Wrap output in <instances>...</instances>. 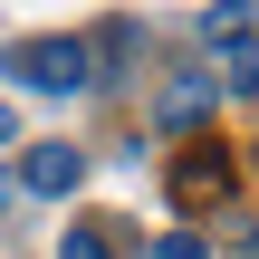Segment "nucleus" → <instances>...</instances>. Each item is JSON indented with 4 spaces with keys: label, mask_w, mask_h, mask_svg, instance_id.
I'll return each mask as SVG.
<instances>
[{
    "label": "nucleus",
    "mask_w": 259,
    "mask_h": 259,
    "mask_svg": "<svg viewBox=\"0 0 259 259\" xmlns=\"http://www.w3.org/2000/svg\"><path fill=\"white\" fill-rule=\"evenodd\" d=\"M10 67H19V87H48V96H77V87H87V77H96V67H87V48H77V38H38V48H19V58H10Z\"/></svg>",
    "instance_id": "obj_1"
},
{
    "label": "nucleus",
    "mask_w": 259,
    "mask_h": 259,
    "mask_svg": "<svg viewBox=\"0 0 259 259\" xmlns=\"http://www.w3.org/2000/svg\"><path fill=\"white\" fill-rule=\"evenodd\" d=\"M19 183H29L38 202H67V192L87 183V154H77V144H29V163H19Z\"/></svg>",
    "instance_id": "obj_2"
},
{
    "label": "nucleus",
    "mask_w": 259,
    "mask_h": 259,
    "mask_svg": "<svg viewBox=\"0 0 259 259\" xmlns=\"http://www.w3.org/2000/svg\"><path fill=\"white\" fill-rule=\"evenodd\" d=\"M211 192H231V154H221V144H183V163H173V202L202 211Z\"/></svg>",
    "instance_id": "obj_3"
},
{
    "label": "nucleus",
    "mask_w": 259,
    "mask_h": 259,
    "mask_svg": "<svg viewBox=\"0 0 259 259\" xmlns=\"http://www.w3.org/2000/svg\"><path fill=\"white\" fill-rule=\"evenodd\" d=\"M211 87H231V96H250V87H259V48H250V38H221V67H211Z\"/></svg>",
    "instance_id": "obj_4"
},
{
    "label": "nucleus",
    "mask_w": 259,
    "mask_h": 259,
    "mask_svg": "<svg viewBox=\"0 0 259 259\" xmlns=\"http://www.w3.org/2000/svg\"><path fill=\"white\" fill-rule=\"evenodd\" d=\"M211 96H221L211 77H192V87H173V96H163V125H192V115H211Z\"/></svg>",
    "instance_id": "obj_5"
},
{
    "label": "nucleus",
    "mask_w": 259,
    "mask_h": 259,
    "mask_svg": "<svg viewBox=\"0 0 259 259\" xmlns=\"http://www.w3.org/2000/svg\"><path fill=\"white\" fill-rule=\"evenodd\" d=\"M58 259H125V250H115V231H96V221H77V231L58 240Z\"/></svg>",
    "instance_id": "obj_6"
},
{
    "label": "nucleus",
    "mask_w": 259,
    "mask_h": 259,
    "mask_svg": "<svg viewBox=\"0 0 259 259\" xmlns=\"http://www.w3.org/2000/svg\"><path fill=\"white\" fill-rule=\"evenodd\" d=\"M154 259H211V250H202V231H173V240H154Z\"/></svg>",
    "instance_id": "obj_7"
},
{
    "label": "nucleus",
    "mask_w": 259,
    "mask_h": 259,
    "mask_svg": "<svg viewBox=\"0 0 259 259\" xmlns=\"http://www.w3.org/2000/svg\"><path fill=\"white\" fill-rule=\"evenodd\" d=\"M0 144H19V115H10V106H0Z\"/></svg>",
    "instance_id": "obj_8"
},
{
    "label": "nucleus",
    "mask_w": 259,
    "mask_h": 259,
    "mask_svg": "<svg viewBox=\"0 0 259 259\" xmlns=\"http://www.w3.org/2000/svg\"><path fill=\"white\" fill-rule=\"evenodd\" d=\"M250 259H259V231H250Z\"/></svg>",
    "instance_id": "obj_9"
}]
</instances>
